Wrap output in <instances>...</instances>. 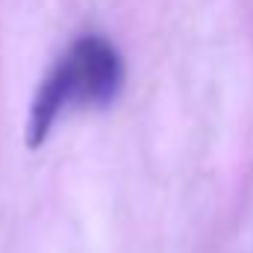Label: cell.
Wrapping results in <instances>:
<instances>
[{"label": "cell", "instance_id": "1", "mask_svg": "<svg viewBox=\"0 0 253 253\" xmlns=\"http://www.w3.org/2000/svg\"><path fill=\"white\" fill-rule=\"evenodd\" d=\"M124 88V59L103 36L77 39L44 74L36 97L30 100L24 141L30 150L42 147L50 129L68 109L109 106Z\"/></svg>", "mask_w": 253, "mask_h": 253}]
</instances>
